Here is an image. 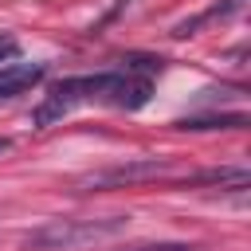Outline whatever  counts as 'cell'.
Returning <instances> with one entry per match:
<instances>
[{"mask_svg":"<svg viewBox=\"0 0 251 251\" xmlns=\"http://www.w3.org/2000/svg\"><path fill=\"white\" fill-rule=\"evenodd\" d=\"M165 173H169V161H161V157H141V161L114 165V169H102V173L86 176V180H82V188H122V184L153 180V176H165Z\"/></svg>","mask_w":251,"mask_h":251,"instance_id":"3957f363","label":"cell"},{"mask_svg":"<svg viewBox=\"0 0 251 251\" xmlns=\"http://www.w3.org/2000/svg\"><path fill=\"white\" fill-rule=\"evenodd\" d=\"M106 82H110V71H102V75H82V78H63V82H55L51 86V94L35 106V114H31V122L43 129V126H51V122H59L63 114H71L78 102H90V98H102V90H106Z\"/></svg>","mask_w":251,"mask_h":251,"instance_id":"7a4b0ae2","label":"cell"},{"mask_svg":"<svg viewBox=\"0 0 251 251\" xmlns=\"http://www.w3.org/2000/svg\"><path fill=\"white\" fill-rule=\"evenodd\" d=\"M126 71H145V75H161V71H165V59H153V55H126Z\"/></svg>","mask_w":251,"mask_h":251,"instance_id":"ba28073f","label":"cell"},{"mask_svg":"<svg viewBox=\"0 0 251 251\" xmlns=\"http://www.w3.org/2000/svg\"><path fill=\"white\" fill-rule=\"evenodd\" d=\"M43 75H47L43 63H8V67H0V102H8V98H16V94L31 90Z\"/></svg>","mask_w":251,"mask_h":251,"instance_id":"5b68a950","label":"cell"},{"mask_svg":"<svg viewBox=\"0 0 251 251\" xmlns=\"http://www.w3.org/2000/svg\"><path fill=\"white\" fill-rule=\"evenodd\" d=\"M184 184H220V188H231V192H243L251 184V173L243 165H220V169H200L192 173Z\"/></svg>","mask_w":251,"mask_h":251,"instance_id":"8992f818","label":"cell"},{"mask_svg":"<svg viewBox=\"0 0 251 251\" xmlns=\"http://www.w3.org/2000/svg\"><path fill=\"white\" fill-rule=\"evenodd\" d=\"M8 149H12V141H8V137H0V157H4Z\"/></svg>","mask_w":251,"mask_h":251,"instance_id":"8fae6325","label":"cell"},{"mask_svg":"<svg viewBox=\"0 0 251 251\" xmlns=\"http://www.w3.org/2000/svg\"><path fill=\"white\" fill-rule=\"evenodd\" d=\"M180 129H243L247 114H208V118H180Z\"/></svg>","mask_w":251,"mask_h":251,"instance_id":"52a82bcc","label":"cell"},{"mask_svg":"<svg viewBox=\"0 0 251 251\" xmlns=\"http://www.w3.org/2000/svg\"><path fill=\"white\" fill-rule=\"evenodd\" d=\"M16 51H20V43H16V35H0V63H8V59H16Z\"/></svg>","mask_w":251,"mask_h":251,"instance_id":"30bf717a","label":"cell"},{"mask_svg":"<svg viewBox=\"0 0 251 251\" xmlns=\"http://www.w3.org/2000/svg\"><path fill=\"white\" fill-rule=\"evenodd\" d=\"M149 94H153L149 75H133V71L114 75V71H110V82H106V90H102V102H110V106H118V110H141V106L149 102Z\"/></svg>","mask_w":251,"mask_h":251,"instance_id":"277c9868","label":"cell"},{"mask_svg":"<svg viewBox=\"0 0 251 251\" xmlns=\"http://www.w3.org/2000/svg\"><path fill=\"white\" fill-rule=\"evenodd\" d=\"M129 216H102V220H47L24 235L27 251H75L86 243H102L122 235Z\"/></svg>","mask_w":251,"mask_h":251,"instance_id":"6da1fadb","label":"cell"},{"mask_svg":"<svg viewBox=\"0 0 251 251\" xmlns=\"http://www.w3.org/2000/svg\"><path fill=\"white\" fill-rule=\"evenodd\" d=\"M118 251H196L192 243H133V247H118Z\"/></svg>","mask_w":251,"mask_h":251,"instance_id":"9c48e42d","label":"cell"}]
</instances>
